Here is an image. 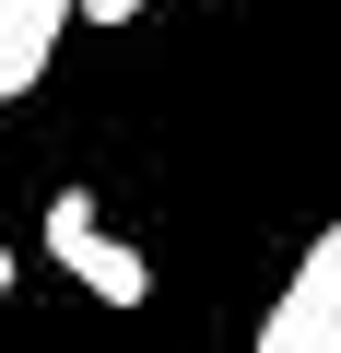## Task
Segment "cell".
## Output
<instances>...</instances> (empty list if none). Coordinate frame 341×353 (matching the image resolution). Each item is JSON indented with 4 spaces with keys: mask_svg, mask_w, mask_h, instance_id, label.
Returning a JSON list of instances; mask_svg holds the SVG:
<instances>
[{
    "mask_svg": "<svg viewBox=\"0 0 341 353\" xmlns=\"http://www.w3.org/2000/svg\"><path fill=\"white\" fill-rule=\"evenodd\" d=\"M48 259H59L94 306H141V294H153V259L94 212V189H59V201H48Z\"/></svg>",
    "mask_w": 341,
    "mask_h": 353,
    "instance_id": "6da1fadb",
    "label": "cell"
},
{
    "mask_svg": "<svg viewBox=\"0 0 341 353\" xmlns=\"http://www.w3.org/2000/svg\"><path fill=\"white\" fill-rule=\"evenodd\" d=\"M259 353H341V306H318V294H282V306L259 318Z\"/></svg>",
    "mask_w": 341,
    "mask_h": 353,
    "instance_id": "7a4b0ae2",
    "label": "cell"
},
{
    "mask_svg": "<svg viewBox=\"0 0 341 353\" xmlns=\"http://www.w3.org/2000/svg\"><path fill=\"white\" fill-rule=\"evenodd\" d=\"M48 24H0V106H12V94H36V71H48Z\"/></svg>",
    "mask_w": 341,
    "mask_h": 353,
    "instance_id": "3957f363",
    "label": "cell"
},
{
    "mask_svg": "<svg viewBox=\"0 0 341 353\" xmlns=\"http://www.w3.org/2000/svg\"><path fill=\"white\" fill-rule=\"evenodd\" d=\"M282 294H318V306H341V224L329 236H306V259H294V283Z\"/></svg>",
    "mask_w": 341,
    "mask_h": 353,
    "instance_id": "277c9868",
    "label": "cell"
},
{
    "mask_svg": "<svg viewBox=\"0 0 341 353\" xmlns=\"http://www.w3.org/2000/svg\"><path fill=\"white\" fill-rule=\"evenodd\" d=\"M153 0H83V24H141Z\"/></svg>",
    "mask_w": 341,
    "mask_h": 353,
    "instance_id": "5b68a950",
    "label": "cell"
},
{
    "mask_svg": "<svg viewBox=\"0 0 341 353\" xmlns=\"http://www.w3.org/2000/svg\"><path fill=\"white\" fill-rule=\"evenodd\" d=\"M0 294H12V248H0Z\"/></svg>",
    "mask_w": 341,
    "mask_h": 353,
    "instance_id": "8992f818",
    "label": "cell"
}]
</instances>
